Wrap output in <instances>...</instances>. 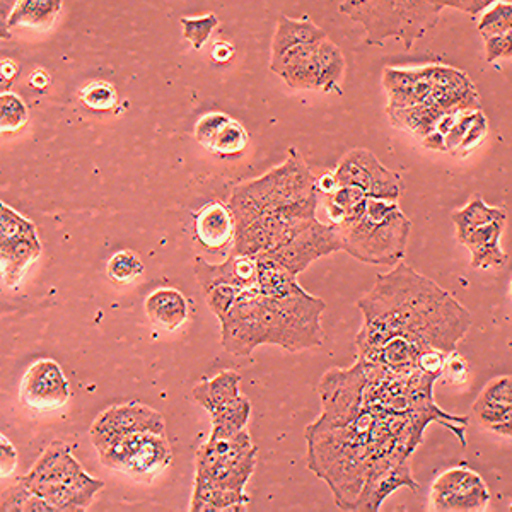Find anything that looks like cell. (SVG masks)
I'll use <instances>...</instances> for the list:
<instances>
[{
  "instance_id": "1",
  "label": "cell",
  "mask_w": 512,
  "mask_h": 512,
  "mask_svg": "<svg viewBox=\"0 0 512 512\" xmlns=\"http://www.w3.org/2000/svg\"><path fill=\"white\" fill-rule=\"evenodd\" d=\"M357 308L364 318L355 337L357 357L393 373L419 369L427 350L451 354L473 323L451 292L402 262L376 275Z\"/></svg>"
},
{
  "instance_id": "2",
  "label": "cell",
  "mask_w": 512,
  "mask_h": 512,
  "mask_svg": "<svg viewBox=\"0 0 512 512\" xmlns=\"http://www.w3.org/2000/svg\"><path fill=\"white\" fill-rule=\"evenodd\" d=\"M316 176L296 147L284 163L234 187L227 205L236 222L233 255L258 256L286 245L316 221Z\"/></svg>"
},
{
  "instance_id": "3",
  "label": "cell",
  "mask_w": 512,
  "mask_h": 512,
  "mask_svg": "<svg viewBox=\"0 0 512 512\" xmlns=\"http://www.w3.org/2000/svg\"><path fill=\"white\" fill-rule=\"evenodd\" d=\"M256 448L248 431L210 439L197 451L190 511H238L250 504L245 487L255 472Z\"/></svg>"
},
{
  "instance_id": "4",
  "label": "cell",
  "mask_w": 512,
  "mask_h": 512,
  "mask_svg": "<svg viewBox=\"0 0 512 512\" xmlns=\"http://www.w3.org/2000/svg\"><path fill=\"white\" fill-rule=\"evenodd\" d=\"M342 251L369 265H398L407 255L412 222L398 202L367 198L352 221L337 227Z\"/></svg>"
},
{
  "instance_id": "5",
  "label": "cell",
  "mask_w": 512,
  "mask_h": 512,
  "mask_svg": "<svg viewBox=\"0 0 512 512\" xmlns=\"http://www.w3.org/2000/svg\"><path fill=\"white\" fill-rule=\"evenodd\" d=\"M338 11L361 24L366 43L383 47L384 41H402L414 47L439 21L441 9L432 0H342Z\"/></svg>"
},
{
  "instance_id": "6",
  "label": "cell",
  "mask_w": 512,
  "mask_h": 512,
  "mask_svg": "<svg viewBox=\"0 0 512 512\" xmlns=\"http://www.w3.org/2000/svg\"><path fill=\"white\" fill-rule=\"evenodd\" d=\"M21 482L50 502L57 512H84L105 482L84 472L74 458L72 448L64 441H53Z\"/></svg>"
},
{
  "instance_id": "7",
  "label": "cell",
  "mask_w": 512,
  "mask_h": 512,
  "mask_svg": "<svg viewBox=\"0 0 512 512\" xmlns=\"http://www.w3.org/2000/svg\"><path fill=\"white\" fill-rule=\"evenodd\" d=\"M98 454L106 468L125 473L139 482H151L173 461L168 437L156 432H135L118 437Z\"/></svg>"
},
{
  "instance_id": "8",
  "label": "cell",
  "mask_w": 512,
  "mask_h": 512,
  "mask_svg": "<svg viewBox=\"0 0 512 512\" xmlns=\"http://www.w3.org/2000/svg\"><path fill=\"white\" fill-rule=\"evenodd\" d=\"M490 504L487 483L465 463L451 466L434 480L429 509L437 512L485 511Z\"/></svg>"
},
{
  "instance_id": "9",
  "label": "cell",
  "mask_w": 512,
  "mask_h": 512,
  "mask_svg": "<svg viewBox=\"0 0 512 512\" xmlns=\"http://www.w3.org/2000/svg\"><path fill=\"white\" fill-rule=\"evenodd\" d=\"M333 173L337 176L340 187L349 185V187L361 188L367 197L398 202L403 192L400 176L386 168L373 152L367 149L350 151L338 163Z\"/></svg>"
},
{
  "instance_id": "10",
  "label": "cell",
  "mask_w": 512,
  "mask_h": 512,
  "mask_svg": "<svg viewBox=\"0 0 512 512\" xmlns=\"http://www.w3.org/2000/svg\"><path fill=\"white\" fill-rule=\"evenodd\" d=\"M135 432L166 434L163 415L142 403L115 405L96 417L89 429V437L99 453L118 437L135 434Z\"/></svg>"
},
{
  "instance_id": "11",
  "label": "cell",
  "mask_w": 512,
  "mask_h": 512,
  "mask_svg": "<svg viewBox=\"0 0 512 512\" xmlns=\"http://www.w3.org/2000/svg\"><path fill=\"white\" fill-rule=\"evenodd\" d=\"M337 251H342L337 227L333 224H323L316 219L309 226L304 227L303 231H299L291 241H287L286 245L262 255L274 258L282 265H286L294 274L299 275L318 258L332 255Z\"/></svg>"
},
{
  "instance_id": "12",
  "label": "cell",
  "mask_w": 512,
  "mask_h": 512,
  "mask_svg": "<svg viewBox=\"0 0 512 512\" xmlns=\"http://www.w3.org/2000/svg\"><path fill=\"white\" fill-rule=\"evenodd\" d=\"M70 386L59 362L38 359L19 386V400L35 412H52L69 402Z\"/></svg>"
},
{
  "instance_id": "13",
  "label": "cell",
  "mask_w": 512,
  "mask_h": 512,
  "mask_svg": "<svg viewBox=\"0 0 512 512\" xmlns=\"http://www.w3.org/2000/svg\"><path fill=\"white\" fill-rule=\"evenodd\" d=\"M412 490L419 492L420 485L417 478H414L412 466H410V454L398 453L390 456L388 460L371 468L367 475L361 495L355 502L354 511L378 512L383 502L398 489Z\"/></svg>"
},
{
  "instance_id": "14",
  "label": "cell",
  "mask_w": 512,
  "mask_h": 512,
  "mask_svg": "<svg viewBox=\"0 0 512 512\" xmlns=\"http://www.w3.org/2000/svg\"><path fill=\"white\" fill-rule=\"evenodd\" d=\"M195 277L202 291L214 287L234 286L239 291L258 289V258L251 255H229L226 262L209 263L198 256L195 260Z\"/></svg>"
},
{
  "instance_id": "15",
  "label": "cell",
  "mask_w": 512,
  "mask_h": 512,
  "mask_svg": "<svg viewBox=\"0 0 512 512\" xmlns=\"http://www.w3.org/2000/svg\"><path fill=\"white\" fill-rule=\"evenodd\" d=\"M316 43H304L287 50L279 59L270 60V70L292 89L320 91V70Z\"/></svg>"
},
{
  "instance_id": "16",
  "label": "cell",
  "mask_w": 512,
  "mask_h": 512,
  "mask_svg": "<svg viewBox=\"0 0 512 512\" xmlns=\"http://www.w3.org/2000/svg\"><path fill=\"white\" fill-rule=\"evenodd\" d=\"M193 233L205 250H224L233 243L236 234L233 210L219 200L209 202L195 214Z\"/></svg>"
},
{
  "instance_id": "17",
  "label": "cell",
  "mask_w": 512,
  "mask_h": 512,
  "mask_svg": "<svg viewBox=\"0 0 512 512\" xmlns=\"http://www.w3.org/2000/svg\"><path fill=\"white\" fill-rule=\"evenodd\" d=\"M507 217L495 219L489 224L473 229L468 234L461 245L472 255V267L482 268H502L507 263V253L502 250L501 238L506 229Z\"/></svg>"
},
{
  "instance_id": "18",
  "label": "cell",
  "mask_w": 512,
  "mask_h": 512,
  "mask_svg": "<svg viewBox=\"0 0 512 512\" xmlns=\"http://www.w3.org/2000/svg\"><path fill=\"white\" fill-rule=\"evenodd\" d=\"M41 253L40 239L36 234L24 238L0 241V267H2V284L7 289H14L24 277L31 263L38 260Z\"/></svg>"
},
{
  "instance_id": "19",
  "label": "cell",
  "mask_w": 512,
  "mask_h": 512,
  "mask_svg": "<svg viewBox=\"0 0 512 512\" xmlns=\"http://www.w3.org/2000/svg\"><path fill=\"white\" fill-rule=\"evenodd\" d=\"M146 315L156 328L175 332L187 321V297L175 287H161L147 296Z\"/></svg>"
},
{
  "instance_id": "20",
  "label": "cell",
  "mask_w": 512,
  "mask_h": 512,
  "mask_svg": "<svg viewBox=\"0 0 512 512\" xmlns=\"http://www.w3.org/2000/svg\"><path fill=\"white\" fill-rule=\"evenodd\" d=\"M64 0H16L7 14V30H48L59 18Z\"/></svg>"
},
{
  "instance_id": "21",
  "label": "cell",
  "mask_w": 512,
  "mask_h": 512,
  "mask_svg": "<svg viewBox=\"0 0 512 512\" xmlns=\"http://www.w3.org/2000/svg\"><path fill=\"white\" fill-rule=\"evenodd\" d=\"M239 383H241L239 373L233 369H226L216 374L214 378L198 383L193 388V398L198 405H202L209 412V415H214L238 400L241 396Z\"/></svg>"
},
{
  "instance_id": "22",
  "label": "cell",
  "mask_w": 512,
  "mask_h": 512,
  "mask_svg": "<svg viewBox=\"0 0 512 512\" xmlns=\"http://www.w3.org/2000/svg\"><path fill=\"white\" fill-rule=\"evenodd\" d=\"M326 33L316 26L309 18L291 19L280 16L277 21L274 40H272V59L282 57L287 50L304 45V43H316L325 40Z\"/></svg>"
},
{
  "instance_id": "23",
  "label": "cell",
  "mask_w": 512,
  "mask_h": 512,
  "mask_svg": "<svg viewBox=\"0 0 512 512\" xmlns=\"http://www.w3.org/2000/svg\"><path fill=\"white\" fill-rule=\"evenodd\" d=\"M258 291L263 296L282 297L299 287L297 275L267 255H258Z\"/></svg>"
},
{
  "instance_id": "24",
  "label": "cell",
  "mask_w": 512,
  "mask_h": 512,
  "mask_svg": "<svg viewBox=\"0 0 512 512\" xmlns=\"http://www.w3.org/2000/svg\"><path fill=\"white\" fill-rule=\"evenodd\" d=\"M501 217H507V210L504 207H492L480 195H475L463 209L454 210L451 214L458 243L472 233L473 229Z\"/></svg>"
},
{
  "instance_id": "25",
  "label": "cell",
  "mask_w": 512,
  "mask_h": 512,
  "mask_svg": "<svg viewBox=\"0 0 512 512\" xmlns=\"http://www.w3.org/2000/svg\"><path fill=\"white\" fill-rule=\"evenodd\" d=\"M316 60L320 70V91L342 94L340 82L344 79L347 64L342 50L332 40H328V36L325 40L318 41Z\"/></svg>"
},
{
  "instance_id": "26",
  "label": "cell",
  "mask_w": 512,
  "mask_h": 512,
  "mask_svg": "<svg viewBox=\"0 0 512 512\" xmlns=\"http://www.w3.org/2000/svg\"><path fill=\"white\" fill-rule=\"evenodd\" d=\"M251 417V403L246 396H239L236 402L219 410L217 414L210 415L212 431L210 439H224L243 432Z\"/></svg>"
},
{
  "instance_id": "27",
  "label": "cell",
  "mask_w": 512,
  "mask_h": 512,
  "mask_svg": "<svg viewBox=\"0 0 512 512\" xmlns=\"http://www.w3.org/2000/svg\"><path fill=\"white\" fill-rule=\"evenodd\" d=\"M473 417L483 429L512 439V403H495L477 396Z\"/></svg>"
},
{
  "instance_id": "28",
  "label": "cell",
  "mask_w": 512,
  "mask_h": 512,
  "mask_svg": "<svg viewBox=\"0 0 512 512\" xmlns=\"http://www.w3.org/2000/svg\"><path fill=\"white\" fill-rule=\"evenodd\" d=\"M509 31H512V4L497 0L482 12V18L478 21V33L485 41Z\"/></svg>"
},
{
  "instance_id": "29",
  "label": "cell",
  "mask_w": 512,
  "mask_h": 512,
  "mask_svg": "<svg viewBox=\"0 0 512 512\" xmlns=\"http://www.w3.org/2000/svg\"><path fill=\"white\" fill-rule=\"evenodd\" d=\"M144 270L146 267L140 256L130 250L117 251L106 265V274L115 284H132L144 274Z\"/></svg>"
},
{
  "instance_id": "30",
  "label": "cell",
  "mask_w": 512,
  "mask_h": 512,
  "mask_svg": "<svg viewBox=\"0 0 512 512\" xmlns=\"http://www.w3.org/2000/svg\"><path fill=\"white\" fill-rule=\"evenodd\" d=\"M28 106L18 94L6 91L0 94V130L2 134H14L28 123Z\"/></svg>"
},
{
  "instance_id": "31",
  "label": "cell",
  "mask_w": 512,
  "mask_h": 512,
  "mask_svg": "<svg viewBox=\"0 0 512 512\" xmlns=\"http://www.w3.org/2000/svg\"><path fill=\"white\" fill-rule=\"evenodd\" d=\"M248 146V132L238 120H229L226 127L222 128L221 134L217 137L212 154L221 158H233L245 151Z\"/></svg>"
},
{
  "instance_id": "32",
  "label": "cell",
  "mask_w": 512,
  "mask_h": 512,
  "mask_svg": "<svg viewBox=\"0 0 512 512\" xmlns=\"http://www.w3.org/2000/svg\"><path fill=\"white\" fill-rule=\"evenodd\" d=\"M82 105L93 111H111L118 103L117 89L106 81H93L86 84L79 93Z\"/></svg>"
},
{
  "instance_id": "33",
  "label": "cell",
  "mask_w": 512,
  "mask_h": 512,
  "mask_svg": "<svg viewBox=\"0 0 512 512\" xmlns=\"http://www.w3.org/2000/svg\"><path fill=\"white\" fill-rule=\"evenodd\" d=\"M180 23L183 28V38L190 41L193 50L200 52L207 45L210 35L219 26V18L214 12H207L204 16H197V18H181Z\"/></svg>"
},
{
  "instance_id": "34",
  "label": "cell",
  "mask_w": 512,
  "mask_h": 512,
  "mask_svg": "<svg viewBox=\"0 0 512 512\" xmlns=\"http://www.w3.org/2000/svg\"><path fill=\"white\" fill-rule=\"evenodd\" d=\"M36 234V226L30 219L9 207L6 202L0 204V241L24 238Z\"/></svg>"
},
{
  "instance_id": "35",
  "label": "cell",
  "mask_w": 512,
  "mask_h": 512,
  "mask_svg": "<svg viewBox=\"0 0 512 512\" xmlns=\"http://www.w3.org/2000/svg\"><path fill=\"white\" fill-rule=\"evenodd\" d=\"M229 120H231V117L222 113V111H210V113H205V115L198 118L197 123H195V139H197L198 144L212 152L217 137L221 134L222 128L229 123Z\"/></svg>"
},
{
  "instance_id": "36",
  "label": "cell",
  "mask_w": 512,
  "mask_h": 512,
  "mask_svg": "<svg viewBox=\"0 0 512 512\" xmlns=\"http://www.w3.org/2000/svg\"><path fill=\"white\" fill-rule=\"evenodd\" d=\"M239 292L241 291H239L238 287L226 286V284L205 292L207 306L217 316V320L221 321L231 311L234 303H236V299H238Z\"/></svg>"
},
{
  "instance_id": "37",
  "label": "cell",
  "mask_w": 512,
  "mask_h": 512,
  "mask_svg": "<svg viewBox=\"0 0 512 512\" xmlns=\"http://www.w3.org/2000/svg\"><path fill=\"white\" fill-rule=\"evenodd\" d=\"M487 132H489L487 118L483 115L482 110H478L477 113H475V120H473L472 125L468 128V132H466L465 139L461 142L460 149L456 151L454 156H458V158L470 156V154L482 144L483 140H485Z\"/></svg>"
},
{
  "instance_id": "38",
  "label": "cell",
  "mask_w": 512,
  "mask_h": 512,
  "mask_svg": "<svg viewBox=\"0 0 512 512\" xmlns=\"http://www.w3.org/2000/svg\"><path fill=\"white\" fill-rule=\"evenodd\" d=\"M478 396L489 402L512 403V376L490 379Z\"/></svg>"
},
{
  "instance_id": "39",
  "label": "cell",
  "mask_w": 512,
  "mask_h": 512,
  "mask_svg": "<svg viewBox=\"0 0 512 512\" xmlns=\"http://www.w3.org/2000/svg\"><path fill=\"white\" fill-rule=\"evenodd\" d=\"M477 111H465V113H461L460 117H458V120H456V123H454L453 128H451V130L448 132V135L444 137L446 152L456 154V151L460 149L461 142H463V139H465L468 128H470L473 120H475V113H477Z\"/></svg>"
},
{
  "instance_id": "40",
  "label": "cell",
  "mask_w": 512,
  "mask_h": 512,
  "mask_svg": "<svg viewBox=\"0 0 512 512\" xmlns=\"http://www.w3.org/2000/svg\"><path fill=\"white\" fill-rule=\"evenodd\" d=\"M502 59H512V31L485 40V60L494 64Z\"/></svg>"
},
{
  "instance_id": "41",
  "label": "cell",
  "mask_w": 512,
  "mask_h": 512,
  "mask_svg": "<svg viewBox=\"0 0 512 512\" xmlns=\"http://www.w3.org/2000/svg\"><path fill=\"white\" fill-rule=\"evenodd\" d=\"M470 376V367L468 362L461 357L456 350L446 355L444 361L443 378L448 379L449 383L463 384Z\"/></svg>"
},
{
  "instance_id": "42",
  "label": "cell",
  "mask_w": 512,
  "mask_h": 512,
  "mask_svg": "<svg viewBox=\"0 0 512 512\" xmlns=\"http://www.w3.org/2000/svg\"><path fill=\"white\" fill-rule=\"evenodd\" d=\"M18 468V451L4 434L0 436V473L2 478L11 477Z\"/></svg>"
},
{
  "instance_id": "43",
  "label": "cell",
  "mask_w": 512,
  "mask_h": 512,
  "mask_svg": "<svg viewBox=\"0 0 512 512\" xmlns=\"http://www.w3.org/2000/svg\"><path fill=\"white\" fill-rule=\"evenodd\" d=\"M19 65L12 59H2V65H0V88L2 93L9 91L12 86V81L18 77Z\"/></svg>"
},
{
  "instance_id": "44",
  "label": "cell",
  "mask_w": 512,
  "mask_h": 512,
  "mask_svg": "<svg viewBox=\"0 0 512 512\" xmlns=\"http://www.w3.org/2000/svg\"><path fill=\"white\" fill-rule=\"evenodd\" d=\"M340 185H338L337 176L333 171H326L321 176H316V190L323 197H328V195H333V193L337 192Z\"/></svg>"
},
{
  "instance_id": "45",
  "label": "cell",
  "mask_w": 512,
  "mask_h": 512,
  "mask_svg": "<svg viewBox=\"0 0 512 512\" xmlns=\"http://www.w3.org/2000/svg\"><path fill=\"white\" fill-rule=\"evenodd\" d=\"M234 57V47L229 41H216L212 45V60L217 64H226Z\"/></svg>"
},
{
  "instance_id": "46",
  "label": "cell",
  "mask_w": 512,
  "mask_h": 512,
  "mask_svg": "<svg viewBox=\"0 0 512 512\" xmlns=\"http://www.w3.org/2000/svg\"><path fill=\"white\" fill-rule=\"evenodd\" d=\"M50 81H52V77H50V74H48L47 70L36 69L35 72H31V88L40 89V91H43V89L50 86Z\"/></svg>"
},
{
  "instance_id": "47",
  "label": "cell",
  "mask_w": 512,
  "mask_h": 512,
  "mask_svg": "<svg viewBox=\"0 0 512 512\" xmlns=\"http://www.w3.org/2000/svg\"><path fill=\"white\" fill-rule=\"evenodd\" d=\"M511 299H512V280H511Z\"/></svg>"
}]
</instances>
